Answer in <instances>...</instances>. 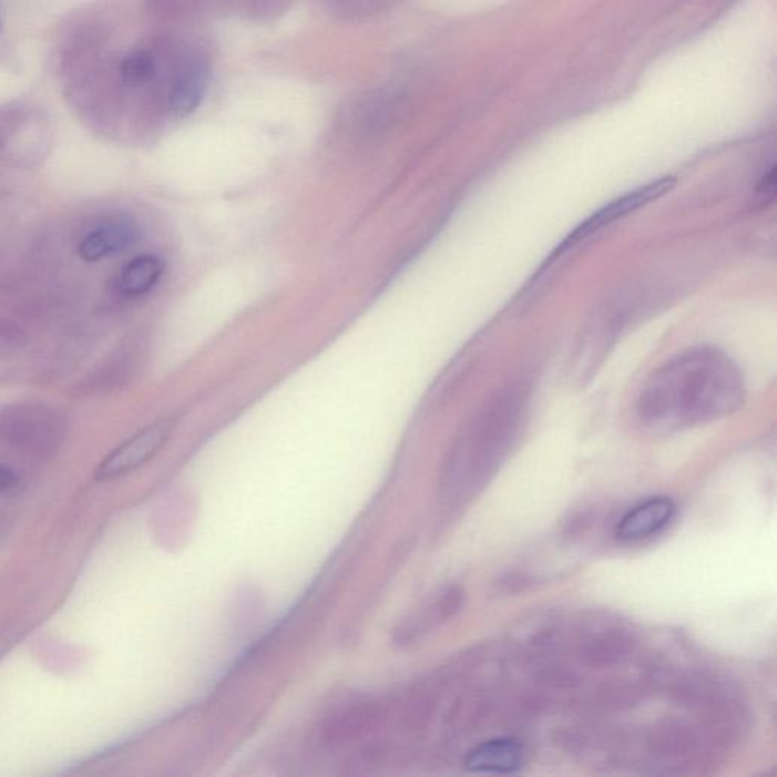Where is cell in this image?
Instances as JSON below:
<instances>
[{
	"mask_svg": "<svg viewBox=\"0 0 777 777\" xmlns=\"http://www.w3.org/2000/svg\"><path fill=\"white\" fill-rule=\"evenodd\" d=\"M174 427V421L163 419L139 431L102 460L96 470V479L113 480L142 468L166 446Z\"/></svg>",
	"mask_w": 777,
	"mask_h": 777,
	"instance_id": "5b68a950",
	"label": "cell"
},
{
	"mask_svg": "<svg viewBox=\"0 0 777 777\" xmlns=\"http://www.w3.org/2000/svg\"><path fill=\"white\" fill-rule=\"evenodd\" d=\"M676 180L673 176H664V178L652 181V183L645 184L631 191L624 193L616 200L611 201L610 204L604 205V207L597 209V212L592 213L585 222L577 225L570 233L569 236L563 238L561 245L551 254L549 265L554 258L561 257L563 253L574 248L575 245L581 244V242L586 241L592 234L600 232L604 227H610L611 224L621 219V217H626L631 213L636 212V209L645 207L653 201L660 200L665 193L672 192Z\"/></svg>",
	"mask_w": 777,
	"mask_h": 777,
	"instance_id": "277c9868",
	"label": "cell"
},
{
	"mask_svg": "<svg viewBox=\"0 0 777 777\" xmlns=\"http://www.w3.org/2000/svg\"><path fill=\"white\" fill-rule=\"evenodd\" d=\"M525 750L518 739L495 738L472 748L464 759V767L472 773L511 775L521 770Z\"/></svg>",
	"mask_w": 777,
	"mask_h": 777,
	"instance_id": "ba28073f",
	"label": "cell"
},
{
	"mask_svg": "<svg viewBox=\"0 0 777 777\" xmlns=\"http://www.w3.org/2000/svg\"><path fill=\"white\" fill-rule=\"evenodd\" d=\"M632 650V636L621 628L610 627L591 633L581 645V656L591 667L604 668L627 660Z\"/></svg>",
	"mask_w": 777,
	"mask_h": 777,
	"instance_id": "30bf717a",
	"label": "cell"
},
{
	"mask_svg": "<svg viewBox=\"0 0 777 777\" xmlns=\"http://www.w3.org/2000/svg\"><path fill=\"white\" fill-rule=\"evenodd\" d=\"M525 409V395L508 389L480 410L448 459L441 487L446 499H467L491 479L520 436Z\"/></svg>",
	"mask_w": 777,
	"mask_h": 777,
	"instance_id": "7a4b0ae2",
	"label": "cell"
},
{
	"mask_svg": "<svg viewBox=\"0 0 777 777\" xmlns=\"http://www.w3.org/2000/svg\"><path fill=\"white\" fill-rule=\"evenodd\" d=\"M713 739L685 722L661 723L650 732L647 750L656 764L669 771H686L705 766L710 758Z\"/></svg>",
	"mask_w": 777,
	"mask_h": 777,
	"instance_id": "3957f363",
	"label": "cell"
},
{
	"mask_svg": "<svg viewBox=\"0 0 777 777\" xmlns=\"http://www.w3.org/2000/svg\"><path fill=\"white\" fill-rule=\"evenodd\" d=\"M135 227L133 222L125 219L110 221L101 227L94 228L82 238L78 253L82 260L94 263L111 254L121 253L129 248L135 241Z\"/></svg>",
	"mask_w": 777,
	"mask_h": 777,
	"instance_id": "9c48e42d",
	"label": "cell"
},
{
	"mask_svg": "<svg viewBox=\"0 0 777 777\" xmlns=\"http://www.w3.org/2000/svg\"><path fill=\"white\" fill-rule=\"evenodd\" d=\"M676 513V504L668 497H653L631 509L621 518L615 534L621 541L647 540L660 533Z\"/></svg>",
	"mask_w": 777,
	"mask_h": 777,
	"instance_id": "52a82bcc",
	"label": "cell"
},
{
	"mask_svg": "<svg viewBox=\"0 0 777 777\" xmlns=\"http://www.w3.org/2000/svg\"><path fill=\"white\" fill-rule=\"evenodd\" d=\"M123 80L130 85L145 84L155 75L154 59L147 52H133L122 61Z\"/></svg>",
	"mask_w": 777,
	"mask_h": 777,
	"instance_id": "4fadbf2b",
	"label": "cell"
},
{
	"mask_svg": "<svg viewBox=\"0 0 777 777\" xmlns=\"http://www.w3.org/2000/svg\"><path fill=\"white\" fill-rule=\"evenodd\" d=\"M744 401L746 385L734 360L717 348L694 347L650 376L636 413L645 429L669 433L729 417Z\"/></svg>",
	"mask_w": 777,
	"mask_h": 777,
	"instance_id": "6da1fadb",
	"label": "cell"
},
{
	"mask_svg": "<svg viewBox=\"0 0 777 777\" xmlns=\"http://www.w3.org/2000/svg\"><path fill=\"white\" fill-rule=\"evenodd\" d=\"M19 474L6 464H0V493L10 492L19 484Z\"/></svg>",
	"mask_w": 777,
	"mask_h": 777,
	"instance_id": "5bb4252c",
	"label": "cell"
},
{
	"mask_svg": "<svg viewBox=\"0 0 777 777\" xmlns=\"http://www.w3.org/2000/svg\"><path fill=\"white\" fill-rule=\"evenodd\" d=\"M164 273L162 258L145 254L133 258L122 270L119 289L123 295L140 296L154 289Z\"/></svg>",
	"mask_w": 777,
	"mask_h": 777,
	"instance_id": "7c38bea8",
	"label": "cell"
},
{
	"mask_svg": "<svg viewBox=\"0 0 777 777\" xmlns=\"http://www.w3.org/2000/svg\"><path fill=\"white\" fill-rule=\"evenodd\" d=\"M207 88V73L201 65H191L180 73L171 94H168V105L176 116H187L203 101Z\"/></svg>",
	"mask_w": 777,
	"mask_h": 777,
	"instance_id": "8fae6325",
	"label": "cell"
},
{
	"mask_svg": "<svg viewBox=\"0 0 777 777\" xmlns=\"http://www.w3.org/2000/svg\"><path fill=\"white\" fill-rule=\"evenodd\" d=\"M463 591L459 586H447L427 600L409 618L402 621L393 632L398 644L413 643L453 618L463 606Z\"/></svg>",
	"mask_w": 777,
	"mask_h": 777,
	"instance_id": "8992f818",
	"label": "cell"
}]
</instances>
